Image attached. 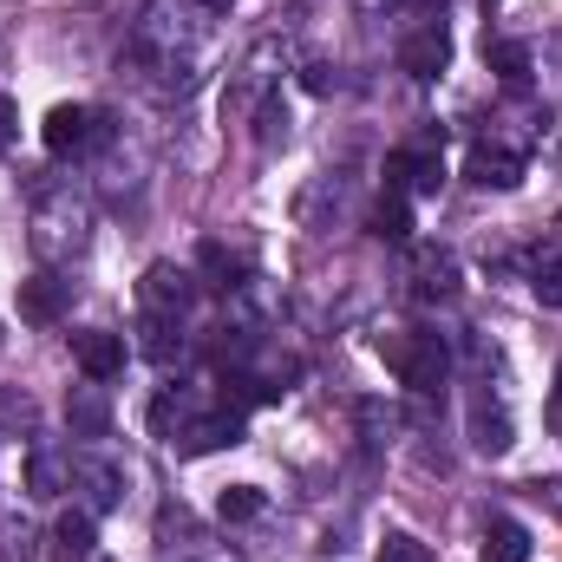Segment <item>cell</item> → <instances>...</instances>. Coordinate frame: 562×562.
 Wrapping results in <instances>:
<instances>
[{
	"label": "cell",
	"instance_id": "6da1fadb",
	"mask_svg": "<svg viewBox=\"0 0 562 562\" xmlns=\"http://www.w3.org/2000/svg\"><path fill=\"white\" fill-rule=\"evenodd\" d=\"M86 229H92V210H86L72 190L40 196V210H33V249H40L46 262L79 256V249H86Z\"/></svg>",
	"mask_w": 562,
	"mask_h": 562
},
{
	"label": "cell",
	"instance_id": "4fadbf2b",
	"mask_svg": "<svg viewBox=\"0 0 562 562\" xmlns=\"http://www.w3.org/2000/svg\"><path fill=\"white\" fill-rule=\"evenodd\" d=\"M92 543H99L92 510H66V517L53 524V557L59 562H92Z\"/></svg>",
	"mask_w": 562,
	"mask_h": 562
},
{
	"label": "cell",
	"instance_id": "7402d4cb",
	"mask_svg": "<svg viewBox=\"0 0 562 562\" xmlns=\"http://www.w3.org/2000/svg\"><path fill=\"white\" fill-rule=\"evenodd\" d=\"M256 510H262V491H256V484H229V491L216 497V517H223V524H249Z\"/></svg>",
	"mask_w": 562,
	"mask_h": 562
},
{
	"label": "cell",
	"instance_id": "ac0fdd59",
	"mask_svg": "<svg viewBox=\"0 0 562 562\" xmlns=\"http://www.w3.org/2000/svg\"><path fill=\"white\" fill-rule=\"evenodd\" d=\"M530 66H537V59H530V46H524V40H497V46H491V72H497L510 92H524V86H530Z\"/></svg>",
	"mask_w": 562,
	"mask_h": 562
},
{
	"label": "cell",
	"instance_id": "5bb4252c",
	"mask_svg": "<svg viewBox=\"0 0 562 562\" xmlns=\"http://www.w3.org/2000/svg\"><path fill=\"white\" fill-rule=\"evenodd\" d=\"M72 477L86 484L92 517H99V510H112V504H119V491H125V471H119V464H105V458H72Z\"/></svg>",
	"mask_w": 562,
	"mask_h": 562
},
{
	"label": "cell",
	"instance_id": "d4e9b609",
	"mask_svg": "<svg viewBox=\"0 0 562 562\" xmlns=\"http://www.w3.org/2000/svg\"><path fill=\"white\" fill-rule=\"evenodd\" d=\"M380 562H431V550H425L419 537H406V530H393V537L380 543Z\"/></svg>",
	"mask_w": 562,
	"mask_h": 562
},
{
	"label": "cell",
	"instance_id": "cb8c5ba5",
	"mask_svg": "<svg viewBox=\"0 0 562 562\" xmlns=\"http://www.w3.org/2000/svg\"><path fill=\"white\" fill-rule=\"evenodd\" d=\"M530 294H537L543 307H562V256H543V262L530 269Z\"/></svg>",
	"mask_w": 562,
	"mask_h": 562
},
{
	"label": "cell",
	"instance_id": "52a82bcc",
	"mask_svg": "<svg viewBox=\"0 0 562 562\" xmlns=\"http://www.w3.org/2000/svg\"><path fill=\"white\" fill-rule=\"evenodd\" d=\"M464 177H471L477 190H517V183H524V150H510V144H477L471 164H464Z\"/></svg>",
	"mask_w": 562,
	"mask_h": 562
},
{
	"label": "cell",
	"instance_id": "277c9868",
	"mask_svg": "<svg viewBox=\"0 0 562 562\" xmlns=\"http://www.w3.org/2000/svg\"><path fill=\"white\" fill-rule=\"evenodd\" d=\"M138 301H144V314H183L196 301V276L177 269V262H150L138 281Z\"/></svg>",
	"mask_w": 562,
	"mask_h": 562
},
{
	"label": "cell",
	"instance_id": "5b68a950",
	"mask_svg": "<svg viewBox=\"0 0 562 562\" xmlns=\"http://www.w3.org/2000/svg\"><path fill=\"white\" fill-rule=\"evenodd\" d=\"M400 66H406L413 79H438V72L451 66V33H445L438 20H419V26L400 40Z\"/></svg>",
	"mask_w": 562,
	"mask_h": 562
},
{
	"label": "cell",
	"instance_id": "83f0119b",
	"mask_svg": "<svg viewBox=\"0 0 562 562\" xmlns=\"http://www.w3.org/2000/svg\"><path fill=\"white\" fill-rule=\"evenodd\" d=\"M203 7H229V0H203Z\"/></svg>",
	"mask_w": 562,
	"mask_h": 562
},
{
	"label": "cell",
	"instance_id": "f1b7e54d",
	"mask_svg": "<svg viewBox=\"0 0 562 562\" xmlns=\"http://www.w3.org/2000/svg\"><path fill=\"white\" fill-rule=\"evenodd\" d=\"M419 7H445V0H419Z\"/></svg>",
	"mask_w": 562,
	"mask_h": 562
},
{
	"label": "cell",
	"instance_id": "44dd1931",
	"mask_svg": "<svg viewBox=\"0 0 562 562\" xmlns=\"http://www.w3.org/2000/svg\"><path fill=\"white\" fill-rule=\"evenodd\" d=\"M451 288H458V262H451V256H419V294L425 301H431V294L445 301Z\"/></svg>",
	"mask_w": 562,
	"mask_h": 562
},
{
	"label": "cell",
	"instance_id": "9c48e42d",
	"mask_svg": "<svg viewBox=\"0 0 562 562\" xmlns=\"http://www.w3.org/2000/svg\"><path fill=\"white\" fill-rule=\"evenodd\" d=\"M66 419L79 438H105L112 431V400H105V380H86V386H72L66 393Z\"/></svg>",
	"mask_w": 562,
	"mask_h": 562
},
{
	"label": "cell",
	"instance_id": "2e32d148",
	"mask_svg": "<svg viewBox=\"0 0 562 562\" xmlns=\"http://www.w3.org/2000/svg\"><path fill=\"white\" fill-rule=\"evenodd\" d=\"M367 229H373L380 243H413V203H406V190H386V196L373 203Z\"/></svg>",
	"mask_w": 562,
	"mask_h": 562
},
{
	"label": "cell",
	"instance_id": "e0dca14e",
	"mask_svg": "<svg viewBox=\"0 0 562 562\" xmlns=\"http://www.w3.org/2000/svg\"><path fill=\"white\" fill-rule=\"evenodd\" d=\"M484 562H530V530L510 524V517H497L484 530Z\"/></svg>",
	"mask_w": 562,
	"mask_h": 562
},
{
	"label": "cell",
	"instance_id": "ffe728a7",
	"mask_svg": "<svg viewBox=\"0 0 562 562\" xmlns=\"http://www.w3.org/2000/svg\"><path fill=\"white\" fill-rule=\"evenodd\" d=\"M40 557V530L26 517H0V562H33Z\"/></svg>",
	"mask_w": 562,
	"mask_h": 562
},
{
	"label": "cell",
	"instance_id": "3957f363",
	"mask_svg": "<svg viewBox=\"0 0 562 562\" xmlns=\"http://www.w3.org/2000/svg\"><path fill=\"white\" fill-rule=\"evenodd\" d=\"M46 150L53 157H79V150H99L112 144V112H86V105H53L46 112Z\"/></svg>",
	"mask_w": 562,
	"mask_h": 562
},
{
	"label": "cell",
	"instance_id": "7c38bea8",
	"mask_svg": "<svg viewBox=\"0 0 562 562\" xmlns=\"http://www.w3.org/2000/svg\"><path fill=\"white\" fill-rule=\"evenodd\" d=\"M66 301H72V281H59V276H26L20 281V314H26V321H59Z\"/></svg>",
	"mask_w": 562,
	"mask_h": 562
},
{
	"label": "cell",
	"instance_id": "603a6c76",
	"mask_svg": "<svg viewBox=\"0 0 562 562\" xmlns=\"http://www.w3.org/2000/svg\"><path fill=\"white\" fill-rule=\"evenodd\" d=\"M203 276H210V288H236V276H243V256H229L223 243H203Z\"/></svg>",
	"mask_w": 562,
	"mask_h": 562
},
{
	"label": "cell",
	"instance_id": "f546056e",
	"mask_svg": "<svg viewBox=\"0 0 562 562\" xmlns=\"http://www.w3.org/2000/svg\"><path fill=\"white\" fill-rule=\"evenodd\" d=\"M484 7H497V0H484Z\"/></svg>",
	"mask_w": 562,
	"mask_h": 562
},
{
	"label": "cell",
	"instance_id": "7a4b0ae2",
	"mask_svg": "<svg viewBox=\"0 0 562 562\" xmlns=\"http://www.w3.org/2000/svg\"><path fill=\"white\" fill-rule=\"evenodd\" d=\"M380 353H386V367L406 380V393H419V400H425V393H438V386H445V373H451V353H445V340H438V334H393Z\"/></svg>",
	"mask_w": 562,
	"mask_h": 562
},
{
	"label": "cell",
	"instance_id": "ba28073f",
	"mask_svg": "<svg viewBox=\"0 0 562 562\" xmlns=\"http://www.w3.org/2000/svg\"><path fill=\"white\" fill-rule=\"evenodd\" d=\"M223 445H243V413H210V419H190L177 431V451L183 458H203V451H223Z\"/></svg>",
	"mask_w": 562,
	"mask_h": 562
},
{
	"label": "cell",
	"instance_id": "484cf974",
	"mask_svg": "<svg viewBox=\"0 0 562 562\" xmlns=\"http://www.w3.org/2000/svg\"><path fill=\"white\" fill-rule=\"evenodd\" d=\"M543 419H550V431H562V367H557V386H550V406H543Z\"/></svg>",
	"mask_w": 562,
	"mask_h": 562
},
{
	"label": "cell",
	"instance_id": "d6986e66",
	"mask_svg": "<svg viewBox=\"0 0 562 562\" xmlns=\"http://www.w3.org/2000/svg\"><path fill=\"white\" fill-rule=\"evenodd\" d=\"M33 425H40L33 393H20V386H0V438H20V431H33Z\"/></svg>",
	"mask_w": 562,
	"mask_h": 562
},
{
	"label": "cell",
	"instance_id": "8992f818",
	"mask_svg": "<svg viewBox=\"0 0 562 562\" xmlns=\"http://www.w3.org/2000/svg\"><path fill=\"white\" fill-rule=\"evenodd\" d=\"M72 360L86 367V380H112V373H125V334H112V327H79V334H72Z\"/></svg>",
	"mask_w": 562,
	"mask_h": 562
},
{
	"label": "cell",
	"instance_id": "9a60e30c",
	"mask_svg": "<svg viewBox=\"0 0 562 562\" xmlns=\"http://www.w3.org/2000/svg\"><path fill=\"white\" fill-rule=\"evenodd\" d=\"M144 340V360H157V367H170V360H183V314H144L138 327Z\"/></svg>",
	"mask_w": 562,
	"mask_h": 562
},
{
	"label": "cell",
	"instance_id": "8fae6325",
	"mask_svg": "<svg viewBox=\"0 0 562 562\" xmlns=\"http://www.w3.org/2000/svg\"><path fill=\"white\" fill-rule=\"evenodd\" d=\"M471 445H477L484 458L510 451V413H504V406H491V393H484V386L471 393Z\"/></svg>",
	"mask_w": 562,
	"mask_h": 562
},
{
	"label": "cell",
	"instance_id": "4316f807",
	"mask_svg": "<svg viewBox=\"0 0 562 562\" xmlns=\"http://www.w3.org/2000/svg\"><path fill=\"white\" fill-rule=\"evenodd\" d=\"M7 144H13V105L0 99V150H7Z\"/></svg>",
	"mask_w": 562,
	"mask_h": 562
},
{
	"label": "cell",
	"instance_id": "30bf717a",
	"mask_svg": "<svg viewBox=\"0 0 562 562\" xmlns=\"http://www.w3.org/2000/svg\"><path fill=\"white\" fill-rule=\"evenodd\" d=\"M66 484H72V458L59 445H33L26 451V491L33 497H59Z\"/></svg>",
	"mask_w": 562,
	"mask_h": 562
}]
</instances>
